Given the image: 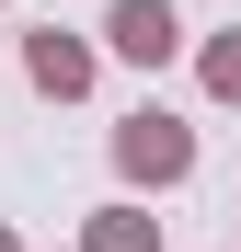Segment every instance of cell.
<instances>
[{
	"label": "cell",
	"instance_id": "cell-2",
	"mask_svg": "<svg viewBox=\"0 0 241 252\" xmlns=\"http://www.w3.org/2000/svg\"><path fill=\"white\" fill-rule=\"evenodd\" d=\"M103 46L127 69H172L184 58V23H172V0H115V12H103Z\"/></svg>",
	"mask_w": 241,
	"mask_h": 252
},
{
	"label": "cell",
	"instance_id": "cell-1",
	"mask_svg": "<svg viewBox=\"0 0 241 252\" xmlns=\"http://www.w3.org/2000/svg\"><path fill=\"white\" fill-rule=\"evenodd\" d=\"M115 172L149 184V195H161V184H184V172H195V126H184V115H161V103H138L127 126H115Z\"/></svg>",
	"mask_w": 241,
	"mask_h": 252
},
{
	"label": "cell",
	"instance_id": "cell-5",
	"mask_svg": "<svg viewBox=\"0 0 241 252\" xmlns=\"http://www.w3.org/2000/svg\"><path fill=\"white\" fill-rule=\"evenodd\" d=\"M195 69H207V92H218V103H241V23L207 34V46H195Z\"/></svg>",
	"mask_w": 241,
	"mask_h": 252
},
{
	"label": "cell",
	"instance_id": "cell-3",
	"mask_svg": "<svg viewBox=\"0 0 241 252\" xmlns=\"http://www.w3.org/2000/svg\"><path fill=\"white\" fill-rule=\"evenodd\" d=\"M23 80H34V92H46V103H80V92H92V46H80V34H23Z\"/></svg>",
	"mask_w": 241,
	"mask_h": 252
},
{
	"label": "cell",
	"instance_id": "cell-6",
	"mask_svg": "<svg viewBox=\"0 0 241 252\" xmlns=\"http://www.w3.org/2000/svg\"><path fill=\"white\" fill-rule=\"evenodd\" d=\"M0 252H23V241H12V229H0Z\"/></svg>",
	"mask_w": 241,
	"mask_h": 252
},
{
	"label": "cell",
	"instance_id": "cell-4",
	"mask_svg": "<svg viewBox=\"0 0 241 252\" xmlns=\"http://www.w3.org/2000/svg\"><path fill=\"white\" fill-rule=\"evenodd\" d=\"M80 241H92V252H161V229L138 218V206H92V218H80Z\"/></svg>",
	"mask_w": 241,
	"mask_h": 252
}]
</instances>
